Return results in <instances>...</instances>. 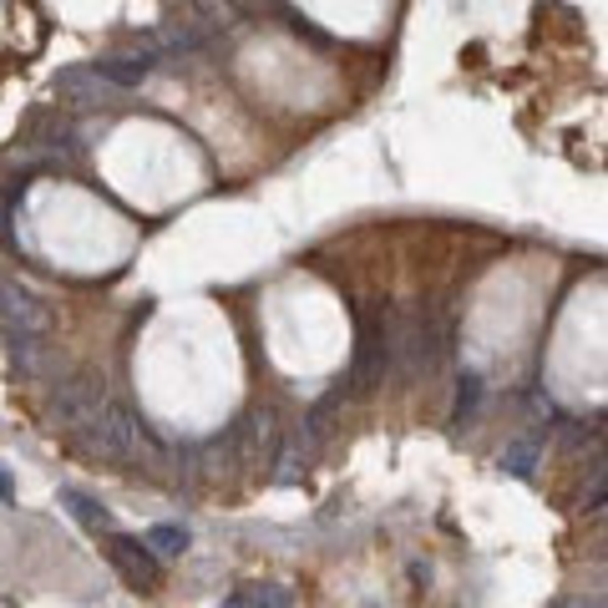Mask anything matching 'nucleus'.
Masks as SVG:
<instances>
[{"label":"nucleus","instance_id":"f257e3e1","mask_svg":"<svg viewBox=\"0 0 608 608\" xmlns=\"http://www.w3.org/2000/svg\"><path fill=\"white\" fill-rule=\"evenodd\" d=\"M391 360H395V320L385 310L360 305L355 310V355H350V370L340 381L350 385V395H370L375 385H385Z\"/></svg>","mask_w":608,"mask_h":608},{"label":"nucleus","instance_id":"20e7f679","mask_svg":"<svg viewBox=\"0 0 608 608\" xmlns=\"http://www.w3.org/2000/svg\"><path fill=\"white\" fill-rule=\"evenodd\" d=\"M107 563L127 578L132 588H157V578H163V558L147 548V537L137 543V537L107 533Z\"/></svg>","mask_w":608,"mask_h":608},{"label":"nucleus","instance_id":"ddd939ff","mask_svg":"<svg viewBox=\"0 0 608 608\" xmlns=\"http://www.w3.org/2000/svg\"><path fill=\"white\" fill-rule=\"evenodd\" d=\"M598 578H604V584H608V568H598Z\"/></svg>","mask_w":608,"mask_h":608},{"label":"nucleus","instance_id":"1a4fd4ad","mask_svg":"<svg viewBox=\"0 0 608 608\" xmlns=\"http://www.w3.org/2000/svg\"><path fill=\"white\" fill-rule=\"evenodd\" d=\"M61 502H66V513H72L82 527H92V533H112V517L96 497H86V492H76V487H61Z\"/></svg>","mask_w":608,"mask_h":608},{"label":"nucleus","instance_id":"7ed1b4c3","mask_svg":"<svg viewBox=\"0 0 608 608\" xmlns=\"http://www.w3.org/2000/svg\"><path fill=\"white\" fill-rule=\"evenodd\" d=\"M37 334H41L37 299L21 295L16 285H6V355H11V370H31Z\"/></svg>","mask_w":608,"mask_h":608},{"label":"nucleus","instance_id":"9b49d317","mask_svg":"<svg viewBox=\"0 0 608 608\" xmlns=\"http://www.w3.org/2000/svg\"><path fill=\"white\" fill-rule=\"evenodd\" d=\"M533 466H537V436H523V442L502 452V472H513V477H533Z\"/></svg>","mask_w":608,"mask_h":608},{"label":"nucleus","instance_id":"4468645a","mask_svg":"<svg viewBox=\"0 0 608 608\" xmlns=\"http://www.w3.org/2000/svg\"><path fill=\"white\" fill-rule=\"evenodd\" d=\"M604 533H608V517H604Z\"/></svg>","mask_w":608,"mask_h":608},{"label":"nucleus","instance_id":"6e6552de","mask_svg":"<svg viewBox=\"0 0 608 608\" xmlns=\"http://www.w3.org/2000/svg\"><path fill=\"white\" fill-rule=\"evenodd\" d=\"M482 411V375L477 370H466L462 381H456V405H452V431H466L477 421Z\"/></svg>","mask_w":608,"mask_h":608},{"label":"nucleus","instance_id":"39448f33","mask_svg":"<svg viewBox=\"0 0 608 608\" xmlns=\"http://www.w3.org/2000/svg\"><path fill=\"white\" fill-rule=\"evenodd\" d=\"M51 416L61 421V426L72 431H86V421L96 416V405H102V391H96L92 381H56V391H51Z\"/></svg>","mask_w":608,"mask_h":608},{"label":"nucleus","instance_id":"f8f14e48","mask_svg":"<svg viewBox=\"0 0 608 608\" xmlns=\"http://www.w3.org/2000/svg\"><path fill=\"white\" fill-rule=\"evenodd\" d=\"M584 507H608V462L594 466V482L584 492Z\"/></svg>","mask_w":608,"mask_h":608},{"label":"nucleus","instance_id":"0eeeda50","mask_svg":"<svg viewBox=\"0 0 608 608\" xmlns=\"http://www.w3.org/2000/svg\"><path fill=\"white\" fill-rule=\"evenodd\" d=\"M228 608H289L295 604V588L285 584H244L234 594H224Z\"/></svg>","mask_w":608,"mask_h":608},{"label":"nucleus","instance_id":"9d476101","mask_svg":"<svg viewBox=\"0 0 608 608\" xmlns=\"http://www.w3.org/2000/svg\"><path fill=\"white\" fill-rule=\"evenodd\" d=\"M143 537H147V548H153L163 563H173V558L188 553V527H178V523H157V527H147Z\"/></svg>","mask_w":608,"mask_h":608},{"label":"nucleus","instance_id":"f03ea898","mask_svg":"<svg viewBox=\"0 0 608 608\" xmlns=\"http://www.w3.org/2000/svg\"><path fill=\"white\" fill-rule=\"evenodd\" d=\"M86 442H92V452L112 456V462H132L137 442H143V426H137V416L122 401H102L96 416L86 421Z\"/></svg>","mask_w":608,"mask_h":608},{"label":"nucleus","instance_id":"423d86ee","mask_svg":"<svg viewBox=\"0 0 608 608\" xmlns=\"http://www.w3.org/2000/svg\"><path fill=\"white\" fill-rule=\"evenodd\" d=\"M153 66H157V61L147 56V51H143V56H96V61H92V72L102 76V82H112L117 92H132V86H143L147 76H153Z\"/></svg>","mask_w":608,"mask_h":608}]
</instances>
